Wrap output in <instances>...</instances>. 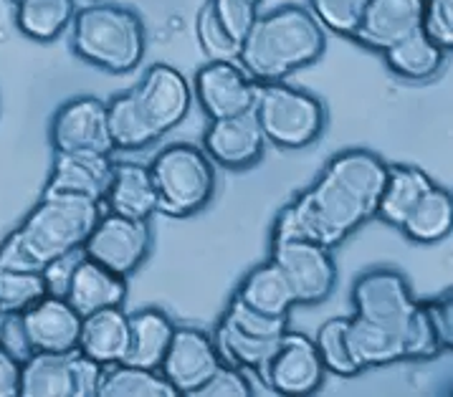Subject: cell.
Listing matches in <instances>:
<instances>
[{
	"mask_svg": "<svg viewBox=\"0 0 453 397\" xmlns=\"http://www.w3.org/2000/svg\"><path fill=\"white\" fill-rule=\"evenodd\" d=\"M102 213V202L89 198L41 193L34 210L0 243V269L43 271L58 258L81 251Z\"/></svg>",
	"mask_w": 453,
	"mask_h": 397,
	"instance_id": "2",
	"label": "cell"
},
{
	"mask_svg": "<svg viewBox=\"0 0 453 397\" xmlns=\"http://www.w3.org/2000/svg\"><path fill=\"white\" fill-rule=\"evenodd\" d=\"M218 367L220 357L213 337H208L198 326H175L160 372L175 387L178 397H196Z\"/></svg>",
	"mask_w": 453,
	"mask_h": 397,
	"instance_id": "15",
	"label": "cell"
},
{
	"mask_svg": "<svg viewBox=\"0 0 453 397\" xmlns=\"http://www.w3.org/2000/svg\"><path fill=\"white\" fill-rule=\"evenodd\" d=\"M431 187H434V180L416 164L388 163V175H385L375 218H380L382 223L393 228H400L403 218L411 213V208Z\"/></svg>",
	"mask_w": 453,
	"mask_h": 397,
	"instance_id": "24",
	"label": "cell"
},
{
	"mask_svg": "<svg viewBox=\"0 0 453 397\" xmlns=\"http://www.w3.org/2000/svg\"><path fill=\"white\" fill-rule=\"evenodd\" d=\"M352 307L355 317L398 337L405 347V362L434 360L451 349V344L441 337L426 299H416L408 279L395 269L378 266L357 276L352 286Z\"/></svg>",
	"mask_w": 453,
	"mask_h": 397,
	"instance_id": "4",
	"label": "cell"
},
{
	"mask_svg": "<svg viewBox=\"0 0 453 397\" xmlns=\"http://www.w3.org/2000/svg\"><path fill=\"white\" fill-rule=\"evenodd\" d=\"M49 142L54 152H102L111 155L107 102L96 96H73L54 111L49 126Z\"/></svg>",
	"mask_w": 453,
	"mask_h": 397,
	"instance_id": "14",
	"label": "cell"
},
{
	"mask_svg": "<svg viewBox=\"0 0 453 397\" xmlns=\"http://www.w3.org/2000/svg\"><path fill=\"white\" fill-rule=\"evenodd\" d=\"M94 3H99V0H94Z\"/></svg>",
	"mask_w": 453,
	"mask_h": 397,
	"instance_id": "42",
	"label": "cell"
},
{
	"mask_svg": "<svg viewBox=\"0 0 453 397\" xmlns=\"http://www.w3.org/2000/svg\"><path fill=\"white\" fill-rule=\"evenodd\" d=\"M49 294L41 271L0 269V314H23Z\"/></svg>",
	"mask_w": 453,
	"mask_h": 397,
	"instance_id": "32",
	"label": "cell"
},
{
	"mask_svg": "<svg viewBox=\"0 0 453 397\" xmlns=\"http://www.w3.org/2000/svg\"><path fill=\"white\" fill-rule=\"evenodd\" d=\"M273 263L287 276L296 307H317L332 296L337 286V263L332 248L304 238L272 240Z\"/></svg>",
	"mask_w": 453,
	"mask_h": 397,
	"instance_id": "10",
	"label": "cell"
},
{
	"mask_svg": "<svg viewBox=\"0 0 453 397\" xmlns=\"http://www.w3.org/2000/svg\"><path fill=\"white\" fill-rule=\"evenodd\" d=\"M129 347V319L122 307H107L81 317L79 352L99 364L125 360Z\"/></svg>",
	"mask_w": 453,
	"mask_h": 397,
	"instance_id": "22",
	"label": "cell"
},
{
	"mask_svg": "<svg viewBox=\"0 0 453 397\" xmlns=\"http://www.w3.org/2000/svg\"><path fill=\"white\" fill-rule=\"evenodd\" d=\"M254 387L251 379L243 370L231 367L226 362H220L216 372L211 375V379L200 387L196 397H251Z\"/></svg>",
	"mask_w": 453,
	"mask_h": 397,
	"instance_id": "39",
	"label": "cell"
},
{
	"mask_svg": "<svg viewBox=\"0 0 453 397\" xmlns=\"http://www.w3.org/2000/svg\"><path fill=\"white\" fill-rule=\"evenodd\" d=\"M256 91L258 81L243 72L238 61H208L193 79V94L211 122L254 111Z\"/></svg>",
	"mask_w": 453,
	"mask_h": 397,
	"instance_id": "13",
	"label": "cell"
},
{
	"mask_svg": "<svg viewBox=\"0 0 453 397\" xmlns=\"http://www.w3.org/2000/svg\"><path fill=\"white\" fill-rule=\"evenodd\" d=\"M446 56L449 54L441 46H435L423 31H416V34L398 41L395 46L382 51L385 66L395 76L405 79V81H428V79H434L435 73L443 69Z\"/></svg>",
	"mask_w": 453,
	"mask_h": 397,
	"instance_id": "28",
	"label": "cell"
},
{
	"mask_svg": "<svg viewBox=\"0 0 453 397\" xmlns=\"http://www.w3.org/2000/svg\"><path fill=\"white\" fill-rule=\"evenodd\" d=\"M453 228V195L451 190L441 187L434 182V187L418 200L411 208V213L403 218L400 223V233L408 240L420 243V246H431L441 243L443 238L451 235Z\"/></svg>",
	"mask_w": 453,
	"mask_h": 397,
	"instance_id": "26",
	"label": "cell"
},
{
	"mask_svg": "<svg viewBox=\"0 0 453 397\" xmlns=\"http://www.w3.org/2000/svg\"><path fill=\"white\" fill-rule=\"evenodd\" d=\"M254 114L266 145L281 149L311 147L326 126L325 104L314 94L289 87L287 81L258 84Z\"/></svg>",
	"mask_w": 453,
	"mask_h": 397,
	"instance_id": "8",
	"label": "cell"
},
{
	"mask_svg": "<svg viewBox=\"0 0 453 397\" xmlns=\"http://www.w3.org/2000/svg\"><path fill=\"white\" fill-rule=\"evenodd\" d=\"M266 137L256 122L254 111L213 119L203 134V152L223 170H249L261 163Z\"/></svg>",
	"mask_w": 453,
	"mask_h": 397,
	"instance_id": "16",
	"label": "cell"
},
{
	"mask_svg": "<svg viewBox=\"0 0 453 397\" xmlns=\"http://www.w3.org/2000/svg\"><path fill=\"white\" fill-rule=\"evenodd\" d=\"M19 322L31 355L79 349L81 317L61 296L46 294L34 307H28L23 314H19Z\"/></svg>",
	"mask_w": 453,
	"mask_h": 397,
	"instance_id": "17",
	"label": "cell"
},
{
	"mask_svg": "<svg viewBox=\"0 0 453 397\" xmlns=\"http://www.w3.org/2000/svg\"><path fill=\"white\" fill-rule=\"evenodd\" d=\"M102 208L114 216L132 220H150L157 213V187L152 180L150 164L114 163L111 182Z\"/></svg>",
	"mask_w": 453,
	"mask_h": 397,
	"instance_id": "21",
	"label": "cell"
},
{
	"mask_svg": "<svg viewBox=\"0 0 453 397\" xmlns=\"http://www.w3.org/2000/svg\"><path fill=\"white\" fill-rule=\"evenodd\" d=\"M345 337L352 362L360 370V375L372 367H388V364L405 362V347L393 332L378 324H370L355 314L347 317Z\"/></svg>",
	"mask_w": 453,
	"mask_h": 397,
	"instance_id": "27",
	"label": "cell"
},
{
	"mask_svg": "<svg viewBox=\"0 0 453 397\" xmlns=\"http://www.w3.org/2000/svg\"><path fill=\"white\" fill-rule=\"evenodd\" d=\"M326 51L325 28L304 5H279L258 16L241 43L238 64L258 84L287 81Z\"/></svg>",
	"mask_w": 453,
	"mask_h": 397,
	"instance_id": "5",
	"label": "cell"
},
{
	"mask_svg": "<svg viewBox=\"0 0 453 397\" xmlns=\"http://www.w3.org/2000/svg\"><path fill=\"white\" fill-rule=\"evenodd\" d=\"M129 319V347L125 364L160 370L165 352L175 334V322L160 307H142L127 314Z\"/></svg>",
	"mask_w": 453,
	"mask_h": 397,
	"instance_id": "23",
	"label": "cell"
},
{
	"mask_svg": "<svg viewBox=\"0 0 453 397\" xmlns=\"http://www.w3.org/2000/svg\"><path fill=\"white\" fill-rule=\"evenodd\" d=\"M326 370L317 352V344L302 332H287L266 362L261 382L273 395L309 397L322 390Z\"/></svg>",
	"mask_w": 453,
	"mask_h": 397,
	"instance_id": "12",
	"label": "cell"
},
{
	"mask_svg": "<svg viewBox=\"0 0 453 397\" xmlns=\"http://www.w3.org/2000/svg\"><path fill=\"white\" fill-rule=\"evenodd\" d=\"M264 0H211L216 16L220 23L234 34V36L243 43V38L249 34V28L254 26V20L261 16L258 8H261Z\"/></svg>",
	"mask_w": 453,
	"mask_h": 397,
	"instance_id": "38",
	"label": "cell"
},
{
	"mask_svg": "<svg viewBox=\"0 0 453 397\" xmlns=\"http://www.w3.org/2000/svg\"><path fill=\"white\" fill-rule=\"evenodd\" d=\"M196 34H198L200 51L208 61H238L241 56V41H238L216 16L211 0L203 3L196 20Z\"/></svg>",
	"mask_w": 453,
	"mask_h": 397,
	"instance_id": "34",
	"label": "cell"
},
{
	"mask_svg": "<svg viewBox=\"0 0 453 397\" xmlns=\"http://www.w3.org/2000/svg\"><path fill=\"white\" fill-rule=\"evenodd\" d=\"M64 299L72 304L79 317H87V314H94V311L107 307H125L127 279L99 266L96 261H91L81 253L72 276H69V286H66Z\"/></svg>",
	"mask_w": 453,
	"mask_h": 397,
	"instance_id": "20",
	"label": "cell"
},
{
	"mask_svg": "<svg viewBox=\"0 0 453 397\" xmlns=\"http://www.w3.org/2000/svg\"><path fill=\"white\" fill-rule=\"evenodd\" d=\"M234 296L269 317H289L291 309L296 307V299H294V291H291L287 276L281 273V269L272 258L246 273Z\"/></svg>",
	"mask_w": 453,
	"mask_h": 397,
	"instance_id": "25",
	"label": "cell"
},
{
	"mask_svg": "<svg viewBox=\"0 0 453 397\" xmlns=\"http://www.w3.org/2000/svg\"><path fill=\"white\" fill-rule=\"evenodd\" d=\"M96 397H178V393L160 370L117 362L104 367Z\"/></svg>",
	"mask_w": 453,
	"mask_h": 397,
	"instance_id": "30",
	"label": "cell"
},
{
	"mask_svg": "<svg viewBox=\"0 0 453 397\" xmlns=\"http://www.w3.org/2000/svg\"><path fill=\"white\" fill-rule=\"evenodd\" d=\"M114 160L102 152H54L51 175L43 193L79 195L102 202L111 182Z\"/></svg>",
	"mask_w": 453,
	"mask_h": 397,
	"instance_id": "18",
	"label": "cell"
},
{
	"mask_svg": "<svg viewBox=\"0 0 453 397\" xmlns=\"http://www.w3.org/2000/svg\"><path fill=\"white\" fill-rule=\"evenodd\" d=\"M152 251V225L150 220H132L114 213H102L96 225L87 235L81 253L109 271L129 279Z\"/></svg>",
	"mask_w": 453,
	"mask_h": 397,
	"instance_id": "11",
	"label": "cell"
},
{
	"mask_svg": "<svg viewBox=\"0 0 453 397\" xmlns=\"http://www.w3.org/2000/svg\"><path fill=\"white\" fill-rule=\"evenodd\" d=\"M420 31L449 54L453 49V0H426Z\"/></svg>",
	"mask_w": 453,
	"mask_h": 397,
	"instance_id": "37",
	"label": "cell"
},
{
	"mask_svg": "<svg viewBox=\"0 0 453 397\" xmlns=\"http://www.w3.org/2000/svg\"><path fill=\"white\" fill-rule=\"evenodd\" d=\"M345 324L347 317H334L325 324L317 329V337H314V344H317V352L322 357V364H325L326 372L337 375V378H357L360 370L355 367L352 362V355H349V347H347L345 337Z\"/></svg>",
	"mask_w": 453,
	"mask_h": 397,
	"instance_id": "33",
	"label": "cell"
},
{
	"mask_svg": "<svg viewBox=\"0 0 453 397\" xmlns=\"http://www.w3.org/2000/svg\"><path fill=\"white\" fill-rule=\"evenodd\" d=\"M76 13V0H19L16 26L26 38L49 43L61 36Z\"/></svg>",
	"mask_w": 453,
	"mask_h": 397,
	"instance_id": "31",
	"label": "cell"
},
{
	"mask_svg": "<svg viewBox=\"0 0 453 397\" xmlns=\"http://www.w3.org/2000/svg\"><path fill=\"white\" fill-rule=\"evenodd\" d=\"M426 0H370L352 41L370 51H385L420 31Z\"/></svg>",
	"mask_w": 453,
	"mask_h": 397,
	"instance_id": "19",
	"label": "cell"
},
{
	"mask_svg": "<svg viewBox=\"0 0 453 397\" xmlns=\"http://www.w3.org/2000/svg\"><path fill=\"white\" fill-rule=\"evenodd\" d=\"M72 49L84 64L107 73L134 72L147 51L142 19L117 3H89L72 19Z\"/></svg>",
	"mask_w": 453,
	"mask_h": 397,
	"instance_id": "6",
	"label": "cell"
},
{
	"mask_svg": "<svg viewBox=\"0 0 453 397\" xmlns=\"http://www.w3.org/2000/svg\"><path fill=\"white\" fill-rule=\"evenodd\" d=\"M220 319L228 322L231 326H236L238 332H243L249 337H258V340H276L284 332H289V317L261 314L249 304H243L236 296H231V302H228V307H226Z\"/></svg>",
	"mask_w": 453,
	"mask_h": 397,
	"instance_id": "36",
	"label": "cell"
},
{
	"mask_svg": "<svg viewBox=\"0 0 453 397\" xmlns=\"http://www.w3.org/2000/svg\"><path fill=\"white\" fill-rule=\"evenodd\" d=\"M284 334H287V332H284ZM284 334H281V337H284ZM281 337H276V340L249 337V334L238 332L236 326H231L228 322L220 319L216 326V334H213V344H216L220 362L243 370L246 375L254 372V375H258V379H261L264 367H266V362L272 360V355L276 352Z\"/></svg>",
	"mask_w": 453,
	"mask_h": 397,
	"instance_id": "29",
	"label": "cell"
},
{
	"mask_svg": "<svg viewBox=\"0 0 453 397\" xmlns=\"http://www.w3.org/2000/svg\"><path fill=\"white\" fill-rule=\"evenodd\" d=\"M150 172L157 187V213L167 218H193L216 195V164L203 147L175 142L163 147Z\"/></svg>",
	"mask_w": 453,
	"mask_h": 397,
	"instance_id": "7",
	"label": "cell"
},
{
	"mask_svg": "<svg viewBox=\"0 0 453 397\" xmlns=\"http://www.w3.org/2000/svg\"><path fill=\"white\" fill-rule=\"evenodd\" d=\"M20 367L23 362L0 342V397H20Z\"/></svg>",
	"mask_w": 453,
	"mask_h": 397,
	"instance_id": "40",
	"label": "cell"
},
{
	"mask_svg": "<svg viewBox=\"0 0 453 397\" xmlns=\"http://www.w3.org/2000/svg\"><path fill=\"white\" fill-rule=\"evenodd\" d=\"M104 364L73 352H36L20 367V397H96Z\"/></svg>",
	"mask_w": 453,
	"mask_h": 397,
	"instance_id": "9",
	"label": "cell"
},
{
	"mask_svg": "<svg viewBox=\"0 0 453 397\" xmlns=\"http://www.w3.org/2000/svg\"><path fill=\"white\" fill-rule=\"evenodd\" d=\"M193 89L170 64H152L132 89L107 102L109 137L114 149L137 152L163 140L188 117Z\"/></svg>",
	"mask_w": 453,
	"mask_h": 397,
	"instance_id": "3",
	"label": "cell"
},
{
	"mask_svg": "<svg viewBox=\"0 0 453 397\" xmlns=\"http://www.w3.org/2000/svg\"><path fill=\"white\" fill-rule=\"evenodd\" d=\"M388 163L378 152L352 147L337 152L317 180L289 200L272 225V240L304 238L334 248L378 213Z\"/></svg>",
	"mask_w": 453,
	"mask_h": 397,
	"instance_id": "1",
	"label": "cell"
},
{
	"mask_svg": "<svg viewBox=\"0 0 453 397\" xmlns=\"http://www.w3.org/2000/svg\"><path fill=\"white\" fill-rule=\"evenodd\" d=\"M13 3H19V0H13Z\"/></svg>",
	"mask_w": 453,
	"mask_h": 397,
	"instance_id": "41",
	"label": "cell"
},
{
	"mask_svg": "<svg viewBox=\"0 0 453 397\" xmlns=\"http://www.w3.org/2000/svg\"><path fill=\"white\" fill-rule=\"evenodd\" d=\"M367 3L370 0H309L307 11L322 28L337 36L352 38L363 20Z\"/></svg>",
	"mask_w": 453,
	"mask_h": 397,
	"instance_id": "35",
	"label": "cell"
}]
</instances>
